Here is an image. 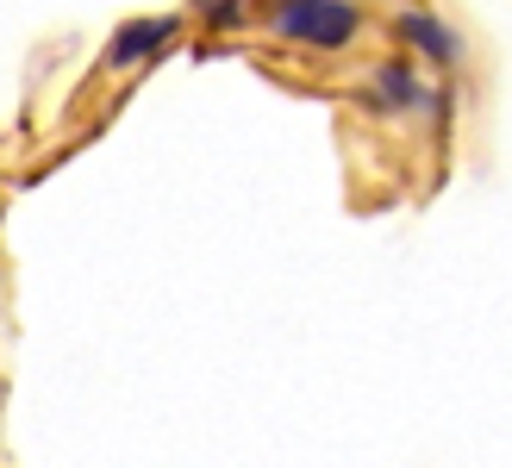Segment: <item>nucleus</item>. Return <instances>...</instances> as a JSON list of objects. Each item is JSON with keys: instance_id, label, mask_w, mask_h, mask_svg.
<instances>
[{"instance_id": "obj_2", "label": "nucleus", "mask_w": 512, "mask_h": 468, "mask_svg": "<svg viewBox=\"0 0 512 468\" xmlns=\"http://www.w3.org/2000/svg\"><path fill=\"white\" fill-rule=\"evenodd\" d=\"M431 94H438V88H425V75H419L413 57H388V63L369 69V113H381V119L431 113Z\"/></svg>"}, {"instance_id": "obj_1", "label": "nucleus", "mask_w": 512, "mask_h": 468, "mask_svg": "<svg viewBox=\"0 0 512 468\" xmlns=\"http://www.w3.org/2000/svg\"><path fill=\"white\" fill-rule=\"evenodd\" d=\"M269 32L288 44H306V50H350L363 38V13L350 0H275Z\"/></svg>"}, {"instance_id": "obj_4", "label": "nucleus", "mask_w": 512, "mask_h": 468, "mask_svg": "<svg viewBox=\"0 0 512 468\" xmlns=\"http://www.w3.org/2000/svg\"><path fill=\"white\" fill-rule=\"evenodd\" d=\"M394 38L406 44V57H425V63H438V69L463 63V32L444 25L438 13H425V7H400L394 13Z\"/></svg>"}, {"instance_id": "obj_3", "label": "nucleus", "mask_w": 512, "mask_h": 468, "mask_svg": "<svg viewBox=\"0 0 512 468\" xmlns=\"http://www.w3.org/2000/svg\"><path fill=\"white\" fill-rule=\"evenodd\" d=\"M175 32H182V19L175 13H150V19H125L119 32L107 38V69H144V63H157L163 50L175 44Z\"/></svg>"}]
</instances>
